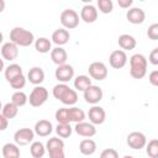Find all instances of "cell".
I'll return each mask as SVG.
<instances>
[{
  "instance_id": "1",
  "label": "cell",
  "mask_w": 158,
  "mask_h": 158,
  "mask_svg": "<svg viewBox=\"0 0 158 158\" xmlns=\"http://www.w3.org/2000/svg\"><path fill=\"white\" fill-rule=\"evenodd\" d=\"M147 58L141 53H135L130 57V74L135 79H142L147 74Z\"/></svg>"
},
{
  "instance_id": "2",
  "label": "cell",
  "mask_w": 158,
  "mask_h": 158,
  "mask_svg": "<svg viewBox=\"0 0 158 158\" xmlns=\"http://www.w3.org/2000/svg\"><path fill=\"white\" fill-rule=\"evenodd\" d=\"M10 41L17 44L19 47H30L31 44H35V35L23 28V27H14L10 31Z\"/></svg>"
},
{
  "instance_id": "3",
  "label": "cell",
  "mask_w": 158,
  "mask_h": 158,
  "mask_svg": "<svg viewBox=\"0 0 158 158\" xmlns=\"http://www.w3.org/2000/svg\"><path fill=\"white\" fill-rule=\"evenodd\" d=\"M79 19H80L79 14L75 10H73V9H65V10H63L62 14H60V17H59L60 23H62L63 28H65V30L77 28L78 25H79V21H80Z\"/></svg>"
},
{
  "instance_id": "4",
  "label": "cell",
  "mask_w": 158,
  "mask_h": 158,
  "mask_svg": "<svg viewBox=\"0 0 158 158\" xmlns=\"http://www.w3.org/2000/svg\"><path fill=\"white\" fill-rule=\"evenodd\" d=\"M48 90L42 86V85H37L32 89V91L30 93L28 96V102L31 106L33 107H40L42 106L47 100H48Z\"/></svg>"
},
{
  "instance_id": "5",
  "label": "cell",
  "mask_w": 158,
  "mask_h": 158,
  "mask_svg": "<svg viewBox=\"0 0 158 158\" xmlns=\"http://www.w3.org/2000/svg\"><path fill=\"white\" fill-rule=\"evenodd\" d=\"M126 142H127V146L132 149H136V151H139L142 148H146V144H147V137L144 133L139 132V131H133L131 133H128L127 138H126Z\"/></svg>"
},
{
  "instance_id": "6",
  "label": "cell",
  "mask_w": 158,
  "mask_h": 158,
  "mask_svg": "<svg viewBox=\"0 0 158 158\" xmlns=\"http://www.w3.org/2000/svg\"><path fill=\"white\" fill-rule=\"evenodd\" d=\"M88 72H89V77L90 78H93L95 80H99V81L106 79V77L109 74L107 67L102 62H93V63H90V65L88 68Z\"/></svg>"
},
{
  "instance_id": "7",
  "label": "cell",
  "mask_w": 158,
  "mask_h": 158,
  "mask_svg": "<svg viewBox=\"0 0 158 158\" xmlns=\"http://www.w3.org/2000/svg\"><path fill=\"white\" fill-rule=\"evenodd\" d=\"M83 96H84V100H85L88 104H90V105H98V104L102 100L104 93H102V89H101L99 85L91 84V85L83 93Z\"/></svg>"
},
{
  "instance_id": "8",
  "label": "cell",
  "mask_w": 158,
  "mask_h": 158,
  "mask_svg": "<svg viewBox=\"0 0 158 158\" xmlns=\"http://www.w3.org/2000/svg\"><path fill=\"white\" fill-rule=\"evenodd\" d=\"M35 131L32 128H28V127H23V128H20L17 130L15 133H14V141L17 146H26V144H30L33 142V138H35Z\"/></svg>"
},
{
  "instance_id": "9",
  "label": "cell",
  "mask_w": 158,
  "mask_h": 158,
  "mask_svg": "<svg viewBox=\"0 0 158 158\" xmlns=\"http://www.w3.org/2000/svg\"><path fill=\"white\" fill-rule=\"evenodd\" d=\"M54 77L59 83L67 84L68 81H70L74 78V68L70 64L59 65V67H57V69L54 72Z\"/></svg>"
},
{
  "instance_id": "10",
  "label": "cell",
  "mask_w": 158,
  "mask_h": 158,
  "mask_svg": "<svg viewBox=\"0 0 158 158\" xmlns=\"http://www.w3.org/2000/svg\"><path fill=\"white\" fill-rule=\"evenodd\" d=\"M109 63L114 69H121L127 64V54L122 49H115L109 57Z\"/></svg>"
},
{
  "instance_id": "11",
  "label": "cell",
  "mask_w": 158,
  "mask_h": 158,
  "mask_svg": "<svg viewBox=\"0 0 158 158\" xmlns=\"http://www.w3.org/2000/svg\"><path fill=\"white\" fill-rule=\"evenodd\" d=\"M0 52H1L2 60L12 62V60H15V59L19 57V46L15 44L14 42L9 41V42L2 43Z\"/></svg>"
},
{
  "instance_id": "12",
  "label": "cell",
  "mask_w": 158,
  "mask_h": 158,
  "mask_svg": "<svg viewBox=\"0 0 158 158\" xmlns=\"http://www.w3.org/2000/svg\"><path fill=\"white\" fill-rule=\"evenodd\" d=\"M88 118L93 125H101L106 120V112L101 106L93 105L88 111Z\"/></svg>"
},
{
  "instance_id": "13",
  "label": "cell",
  "mask_w": 158,
  "mask_h": 158,
  "mask_svg": "<svg viewBox=\"0 0 158 158\" xmlns=\"http://www.w3.org/2000/svg\"><path fill=\"white\" fill-rule=\"evenodd\" d=\"M74 131H75L77 135L81 136V137H85V138H91L93 136L96 135V127H95V125H93L91 122H86V121L75 123Z\"/></svg>"
},
{
  "instance_id": "14",
  "label": "cell",
  "mask_w": 158,
  "mask_h": 158,
  "mask_svg": "<svg viewBox=\"0 0 158 158\" xmlns=\"http://www.w3.org/2000/svg\"><path fill=\"white\" fill-rule=\"evenodd\" d=\"M98 7L93 4H86L80 10V20H83L85 23H93L98 19Z\"/></svg>"
},
{
  "instance_id": "15",
  "label": "cell",
  "mask_w": 158,
  "mask_h": 158,
  "mask_svg": "<svg viewBox=\"0 0 158 158\" xmlns=\"http://www.w3.org/2000/svg\"><path fill=\"white\" fill-rule=\"evenodd\" d=\"M126 19L132 25L143 23L146 20V12L141 7H131L126 12Z\"/></svg>"
},
{
  "instance_id": "16",
  "label": "cell",
  "mask_w": 158,
  "mask_h": 158,
  "mask_svg": "<svg viewBox=\"0 0 158 158\" xmlns=\"http://www.w3.org/2000/svg\"><path fill=\"white\" fill-rule=\"evenodd\" d=\"M33 131L40 137H47L53 132V125H52L51 121L43 118V120H40L35 123Z\"/></svg>"
},
{
  "instance_id": "17",
  "label": "cell",
  "mask_w": 158,
  "mask_h": 158,
  "mask_svg": "<svg viewBox=\"0 0 158 158\" xmlns=\"http://www.w3.org/2000/svg\"><path fill=\"white\" fill-rule=\"evenodd\" d=\"M69 38H70V33L68 30L60 27V28H57L53 33H52V42L54 44H57V47H62L64 44H67L69 42Z\"/></svg>"
},
{
  "instance_id": "18",
  "label": "cell",
  "mask_w": 158,
  "mask_h": 158,
  "mask_svg": "<svg viewBox=\"0 0 158 158\" xmlns=\"http://www.w3.org/2000/svg\"><path fill=\"white\" fill-rule=\"evenodd\" d=\"M118 46L122 51H132L136 48L137 46V41L136 38L132 36V35H128V33H122L121 36H118Z\"/></svg>"
},
{
  "instance_id": "19",
  "label": "cell",
  "mask_w": 158,
  "mask_h": 158,
  "mask_svg": "<svg viewBox=\"0 0 158 158\" xmlns=\"http://www.w3.org/2000/svg\"><path fill=\"white\" fill-rule=\"evenodd\" d=\"M51 59L54 64H57V67L67 64V59H68V53L63 47H54L51 51Z\"/></svg>"
},
{
  "instance_id": "20",
  "label": "cell",
  "mask_w": 158,
  "mask_h": 158,
  "mask_svg": "<svg viewBox=\"0 0 158 158\" xmlns=\"http://www.w3.org/2000/svg\"><path fill=\"white\" fill-rule=\"evenodd\" d=\"M27 80L33 85H41L44 80V72L41 67H32L27 73Z\"/></svg>"
},
{
  "instance_id": "21",
  "label": "cell",
  "mask_w": 158,
  "mask_h": 158,
  "mask_svg": "<svg viewBox=\"0 0 158 158\" xmlns=\"http://www.w3.org/2000/svg\"><path fill=\"white\" fill-rule=\"evenodd\" d=\"M22 74H23L22 67H21L20 64H17V63H11V64H9L7 67H5V69H4L5 79H6L9 83L12 81L15 78L22 75Z\"/></svg>"
},
{
  "instance_id": "22",
  "label": "cell",
  "mask_w": 158,
  "mask_h": 158,
  "mask_svg": "<svg viewBox=\"0 0 158 158\" xmlns=\"http://www.w3.org/2000/svg\"><path fill=\"white\" fill-rule=\"evenodd\" d=\"M96 142L91 138H84L79 143V152L84 156H91L96 152Z\"/></svg>"
},
{
  "instance_id": "23",
  "label": "cell",
  "mask_w": 158,
  "mask_h": 158,
  "mask_svg": "<svg viewBox=\"0 0 158 158\" xmlns=\"http://www.w3.org/2000/svg\"><path fill=\"white\" fill-rule=\"evenodd\" d=\"M35 48L38 53H48L51 52L53 48H52V41L47 37H38L36 41H35Z\"/></svg>"
},
{
  "instance_id": "24",
  "label": "cell",
  "mask_w": 158,
  "mask_h": 158,
  "mask_svg": "<svg viewBox=\"0 0 158 158\" xmlns=\"http://www.w3.org/2000/svg\"><path fill=\"white\" fill-rule=\"evenodd\" d=\"M46 148H47V153L64 151V141L60 137H51L46 143Z\"/></svg>"
},
{
  "instance_id": "25",
  "label": "cell",
  "mask_w": 158,
  "mask_h": 158,
  "mask_svg": "<svg viewBox=\"0 0 158 158\" xmlns=\"http://www.w3.org/2000/svg\"><path fill=\"white\" fill-rule=\"evenodd\" d=\"M74 88L77 91H85L90 85H91V79L89 75H85V74H81V75H78L75 77L74 79Z\"/></svg>"
},
{
  "instance_id": "26",
  "label": "cell",
  "mask_w": 158,
  "mask_h": 158,
  "mask_svg": "<svg viewBox=\"0 0 158 158\" xmlns=\"http://www.w3.org/2000/svg\"><path fill=\"white\" fill-rule=\"evenodd\" d=\"M4 158H20V148L16 143H5L2 146Z\"/></svg>"
},
{
  "instance_id": "27",
  "label": "cell",
  "mask_w": 158,
  "mask_h": 158,
  "mask_svg": "<svg viewBox=\"0 0 158 158\" xmlns=\"http://www.w3.org/2000/svg\"><path fill=\"white\" fill-rule=\"evenodd\" d=\"M47 152L46 146L41 141H33L30 146V153L33 158H42Z\"/></svg>"
},
{
  "instance_id": "28",
  "label": "cell",
  "mask_w": 158,
  "mask_h": 158,
  "mask_svg": "<svg viewBox=\"0 0 158 158\" xmlns=\"http://www.w3.org/2000/svg\"><path fill=\"white\" fill-rule=\"evenodd\" d=\"M69 117H70V122L79 123V122L85 121L86 114L84 112L83 109L77 107V106H72V107H69Z\"/></svg>"
},
{
  "instance_id": "29",
  "label": "cell",
  "mask_w": 158,
  "mask_h": 158,
  "mask_svg": "<svg viewBox=\"0 0 158 158\" xmlns=\"http://www.w3.org/2000/svg\"><path fill=\"white\" fill-rule=\"evenodd\" d=\"M77 101H78V93H77V90H74L72 88H69L67 90V93L63 95V98L60 99V102L67 106H74L77 104Z\"/></svg>"
},
{
  "instance_id": "30",
  "label": "cell",
  "mask_w": 158,
  "mask_h": 158,
  "mask_svg": "<svg viewBox=\"0 0 158 158\" xmlns=\"http://www.w3.org/2000/svg\"><path fill=\"white\" fill-rule=\"evenodd\" d=\"M17 114H19V107H17L12 101H9V102H6V104L2 106L1 115H4L6 118L11 120V118L16 117Z\"/></svg>"
},
{
  "instance_id": "31",
  "label": "cell",
  "mask_w": 158,
  "mask_h": 158,
  "mask_svg": "<svg viewBox=\"0 0 158 158\" xmlns=\"http://www.w3.org/2000/svg\"><path fill=\"white\" fill-rule=\"evenodd\" d=\"M73 130L74 128L70 126V123H58L56 127V133L60 138H68L72 136Z\"/></svg>"
},
{
  "instance_id": "32",
  "label": "cell",
  "mask_w": 158,
  "mask_h": 158,
  "mask_svg": "<svg viewBox=\"0 0 158 158\" xmlns=\"http://www.w3.org/2000/svg\"><path fill=\"white\" fill-rule=\"evenodd\" d=\"M11 101H12L17 107H21V106H25V105L28 102V96L26 95V93L19 90V91H15V93L11 95Z\"/></svg>"
},
{
  "instance_id": "33",
  "label": "cell",
  "mask_w": 158,
  "mask_h": 158,
  "mask_svg": "<svg viewBox=\"0 0 158 158\" xmlns=\"http://www.w3.org/2000/svg\"><path fill=\"white\" fill-rule=\"evenodd\" d=\"M54 118L57 120L58 123H70V117H69V109L67 107H60L56 111Z\"/></svg>"
},
{
  "instance_id": "34",
  "label": "cell",
  "mask_w": 158,
  "mask_h": 158,
  "mask_svg": "<svg viewBox=\"0 0 158 158\" xmlns=\"http://www.w3.org/2000/svg\"><path fill=\"white\" fill-rule=\"evenodd\" d=\"M146 153L149 158H158V138H154L147 142Z\"/></svg>"
},
{
  "instance_id": "35",
  "label": "cell",
  "mask_w": 158,
  "mask_h": 158,
  "mask_svg": "<svg viewBox=\"0 0 158 158\" xmlns=\"http://www.w3.org/2000/svg\"><path fill=\"white\" fill-rule=\"evenodd\" d=\"M68 89H69V85H68V84L58 83L57 85L53 86V89H52V95H53L54 99H57V100L60 101V99L63 98V95L67 93Z\"/></svg>"
},
{
  "instance_id": "36",
  "label": "cell",
  "mask_w": 158,
  "mask_h": 158,
  "mask_svg": "<svg viewBox=\"0 0 158 158\" xmlns=\"http://www.w3.org/2000/svg\"><path fill=\"white\" fill-rule=\"evenodd\" d=\"M96 7L102 14H110L114 10V2L111 0H98Z\"/></svg>"
},
{
  "instance_id": "37",
  "label": "cell",
  "mask_w": 158,
  "mask_h": 158,
  "mask_svg": "<svg viewBox=\"0 0 158 158\" xmlns=\"http://www.w3.org/2000/svg\"><path fill=\"white\" fill-rule=\"evenodd\" d=\"M26 77L22 74V75H20V77H17V78H15L12 81H10V86L12 88V89H15L16 91H19V90H21L25 85H26Z\"/></svg>"
},
{
  "instance_id": "38",
  "label": "cell",
  "mask_w": 158,
  "mask_h": 158,
  "mask_svg": "<svg viewBox=\"0 0 158 158\" xmlns=\"http://www.w3.org/2000/svg\"><path fill=\"white\" fill-rule=\"evenodd\" d=\"M147 36L152 41H158V22L152 23L147 30Z\"/></svg>"
},
{
  "instance_id": "39",
  "label": "cell",
  "mask_w": 158,
  "mask_h": 158,
  "mask_svg": "<svg viewBox=\"0 0 158 158\" xmlns=\"http://www.w3.org/2000/svg\"><path fill=\"white\" fill-rule=\"evenodd\" d=\"M99 158H118V152L114 148H105L100 153Z\"/></svg>"
},
{
  "instance_id": "40",
  "label": "cell",
  "mask_w": 158,
  "mask_h": 158,
  "mask_svg": "<svg viewBox=\"0 0 158 158\" xmlns=\"http://www.w3.org/2000/svg\"><path fill=\"white\" fill-rule=\"evenodd\" d=\"M148 62L152 65H158V47L151 51V53L148 56Z\"/></svg>"
},
{
  "instance_id": "41",
  "label": "cell",
  "mask_w": 158,
  "mask_h": 158,
  "mask_svg": "<svg viewBox=\"0 0 158 158\" xmlns=\"http://www.w3.org/2000/svg\"><path fill=\"white\" fill-rule=\"evenodd\" d=\"M148 80L153 86H158V70H152L148 75Z\"/></svg>"
},
{
  "instance_id": "42",
  "label": "cell",
  "mask_w": 158,
  "mask_h": 158,
  "mask_svg": "<svg viewBox=\"0 0 158 158\" xmlns=\"http://www.w3.org/2000/svg\"><path fill=\"white\" fill-rule=\"evenodd\" d=\"M117 4H118V6L122 7V9H131L133 1H132V0H117Z\"/></svg>"
},
{
  "instance_id": "43",
  "label": "cell",
  "mask_w": 158,
  "mask_h": 158,
  "mask_svg": "<svg viewBox=\"0 0 158 158\" xmlns=\"http://www.w3.org/2000/svg\"><path fill=\"white\" fill-rule=\"evenodd\" d=\"M0 121H1V127L0 130L1 131H5L7 128V125H9V118H6L4 115H0Z\"/></svg>"
},
{
  "instance_id": "44",
  "label": "cell",
  "mask_w": 158,
  "mask_h": 158,
  "mask_svg": "<svg viewBox=\"0 0 158 158\" xmlns=\"http://www.w3.org/2000/svg\"><path fill=\"white\" fill-rule=\"evenodd\" d=\"M49 158H65V153L64 151H58V152H53V153H48Z\"/></svg>"
},
{
  "instance_id": "45",
  "label": "cell",
  "mask_w": 158,
  "mask_h": 158,
  "mask_svg": "<svg viewBox=\"0 0 158 158\" xmlns=\"http://www.w3.org/2000/svg\"><path fill=\"white\" fill-rule=\"evenodd\" d=\"M122 158H135V157H132V156H123Z\"/></svg>"
}]
</instances>
